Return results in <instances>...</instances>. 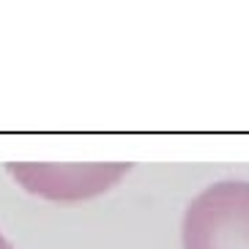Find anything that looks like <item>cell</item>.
Instances as JSON below:
<instances>
[{"mask_svg":"<svg viewBox=\"0 0 249 249\" xmlns=\"http://www.w3.org/2000/svg\"><path fill=\"white\" fill-rule=\"evenodd\" d=\"M0 249H14V247H11V244L6 241V235H3V233H0Z\"/></svg>","mask_w":249,"mask_h":249,"instance_id":"cell-3","label":"cell"},{"mask_svg":"<svg viewBox=\"0 0 249 249\" xmlns=\"http://www.w3.org/2000/svg\"><path fill=\"white\" fill-rule=\"evenodd\" d=\"M183 249H249V181H219L192 200Z\"/></svg>","mask_w":249,"mask_h":249,"instance_id":"cell-1","label":"cell"},{"mask_svg":"<svg viewBox=\"0 0 249 249\" xmlns=\"http://www.w3.org/2000/svg\"><path fill=\"white\" fill-rule=\"evenodd\" d=\"M129 161H88V164H44L14 161L8 173L25 192L55 203H80L99 197L129 173Z\"/></svg>","mask_w":249,"mask_h":249,"instance_id":"cell-2","label":"cell"}]
</instances>
